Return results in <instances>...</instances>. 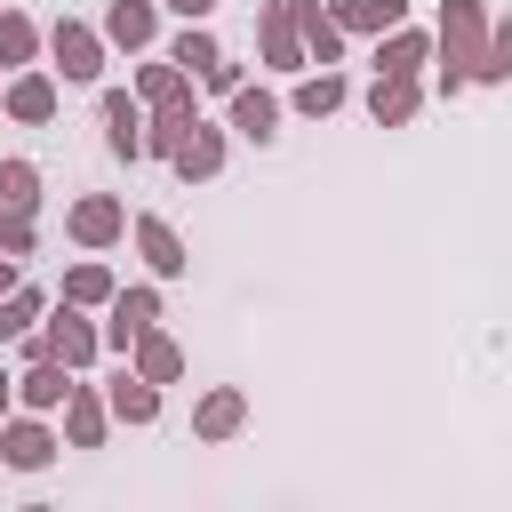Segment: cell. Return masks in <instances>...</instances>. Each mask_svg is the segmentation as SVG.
<instances>
[{"instance_id":"cell-1","label":"cell","mask_w":512,"mask_h":512,"mask_svg":"<svg viewBox=\"0 0 512 512\" xmlns=\"http://www.w3.org/2000/svg\"><path fill=\"white\" fill-rule=\"evenodd\" d=\"M96 352H104V344H96V320H80V304H56L48 328L24 344V360H56V368H72V376H80Z\"/></svg>"},{"instance_id":"cell-2","label":"cell","mask_w":512,"mask_h":512,"mask_svg":"<svg viewBox=\"0 0 512 512\" xmlns=\"http://www.w3.org/2000/svg\"><path fill=\"white\" fill-rule=\"evenodd\" d=\"M488 32H496V24H488V8H480V0H448V8H440L448 72H464V80H472V72H480V56H488Z\"/></svg>"},{"instance_id":"cell-3","label":"cell","mask_w":512,"mask_h":512,"mask_svg":"<svg viewBox=\"0 0 512 512\" xmlns=\"http://www.w3.org/2000/svg\"><path fill=\"white\" fill-rule=\"evenodd\" d=\"M168 64H176V72H192V80H208L216 96H232V88H240V72L224 64V48H216V32H208V24H184V32H176V48H168Z\"/></svg>"},{"instance_id":"cell-4","label":"cell","mask_w":512,"mask_h":512,"mask_svg":"<svg viewBox=\"0 0 512 512\" xmlns=\"http://www.w3.org/2000/svg\"><path fill=\"white\" fill-rule=\"evenodd\" d=\"M104 312H112V320L96 328V344H112V352H128L144 328H160V296H152V288H112Z\"/></svg>"},{"instance_id":"cell-5","label":"cell","mask_w":512,"mask_h":512,"mask_svg":"<svg viewBox=\"0 0 512 512\" xmlns=\"http://www.w3.org/2000/svg\"><path fill=\"white\" fill-rule=\"evenodd\" d=\"M48 56H56L64 80H96V72H104V32L80 24V16H64V24L48 32Z\"/></svg>"},{"instance_id":"cell-6","label":"cell","mask_w":512,"mask_h":512,"mask_svg":"<svg viewBox=\"0 0 512 512\" xmlns=\"http://www.w3.org/2000/svg\"><path fill=\"white\" fill-rule=\"evenodd\" d=\"M168 168H176L184 184H208V176L224 168V128H208V120L192 112V128L176 136V152H168Z\"/></svg>"},{"instance_id":"cell-7","label":"cell","mask_w":512,"mask_h":512,"mask_svg":"<svg viewBox=\"0 0 512 512\" xmlns=\"http://www.w3.org/2000/svg\"><path fill=\"white\" fill-rule=\"evenodd\" d=\"M64 232H72L80 248H112V240L128 232V208H120L112 192H88V200H72V216H64Z\"/></svg>"},{"instance_id":"cell-8","label":"cell","mask_w":512,"mask_h":512,"mask_svg":"<svg viewBox=\"0 0 512 512\" xmlns=\"http://www.w3.org/2000/svg\"><path fill=\"white\" fill-rule=\"evenodd\" d=\"M0 104H8V120H24V128L56 120V72H32V64H16V80L0 88Z\"/></svg>"},{"instance_id":"cell-9","label":"cell","mask_w":512,"mask_h":512,"mask_svg":"<svg viewBox=\"0 0 512 512\" xmlns=\"http://www.w3.org/2000/svg\"><path fill=\"white\" fill-rule=\"evenodd\" d=\"M288 16H296V48H304V64H336V56H344V24H336L320 0H288Z\"/></svg>"},{"instance_id":"cell-10","label":"cell","mask_w":512,"mask_h":512,"mask_svg":"<svg viewBox=\"0 0 512 512\" xmlns=\"http://www.w3.org/2000/svg\"><path fill=\"white\" fill-rule=\"evenodd\" d=\"M104 144L112 160H144V104L128 88H104Z\"/></svg>"},{"instance_id":"cell-11","label":"cell","mask_w":512,"mask_h":512,"mask_svg":"<svg viewBox=\"0 0 512 512\" xmlns=\"http://www.w3.org/2000/svg\"><path fill=\"white\" fill-rule=\"evenodd\" d=\"M104 432H112V408H104V392L72 384V392H64V448H104Z\"/></svg>"},{"instance_id":"cell-12","label":"cell","mask_w":512,"mask_h":512,"mask_svg":"<svg viewBox=\"0 0 512 512\" xmlns=\"http://www.w3.org/2000/svg\"><path fill=\"white\" fill-rule=\"evenodd\" d=\"M56 456V432L40 424V416H8L0 424V464H16V472H40Z\"/></svg>"},{"instance_id":"cell-13","label":"cell","mask_w":512,"mask_h":512,"mask_svg":"<svg viewBox=\"0 0 512 512\" xmlns=\"http://www.w3.org/2000/svg\"><path fill=\"white\" fill-rule=\"evenodd\" d=\"M136 104H152V112H192V72H176L168 56L144 64V72H136Z\"/></svg>"},{"instance_id":"cell-14","label":"cell","mask_w":512,"mask_h":512,"mask_svg":"<svg viewBox=\"0 0 512 512\" xmlns=\"http://www.w3.org/2000/svg\"><path fill=\"white\" fill-rule=\"evenodd\" d=\"M416 72H376V88H368V112H376V128H408L416 120Z\"/></svg>"},{"instance_id":"cell-15","label":"cell","mask_w":512,"mask_h":512,"mask_svg":"<svg viewBox=\"0 0 512 512\" xmlns=\"http://www.w3.org/2000/svg\"><path fill=\"white\" fill-rule=\"evenodd\" d=\"M128 232H136V248H144V264H152V272H160V280H176V272H184V264H192V256H184V240H176V224H168V216H136V224H128Z\"/></svg>"},{"instance_id":"cell-16","label":"cell","mask_w":512,"mask_h":512,"mask_svg":"<svg viewBox=\"0 0 512 512\" xmlns=\"http://www.w3.org/2000/svg\"><path fill=\"white\" fill-rule=\"evenodd\" d=\"M104 408H112V424H152V416H160V384H144L136 368H120V376L104 384Z\"/></svg>"},{"instance_id":"cell-17","label":"cell","mask_w":512,"mask_h":512,"mask_svg":"<svg viewBox=\"0 0 512 512\" xmlns=\"http://www.w3.org/2000/svg\"><path fill=\"white\" fill-rule=\"evenodd\" d=\"M152 32H160V8H152V0H112V8H104V40H112V48L136 56V48H152Z\"/></svg>"},{"instance_id":"cell-18","label":"cell","mask_w":512,"mask_h":512,"mask_svg":"<svg viewBox=\"0 0 512 512\" xmlns=\"http://www.w3.org/2000/svg\"><path fill=\"white\" fill-rule=\"evenodd\" d=\"M256 48H264V64H280V72H296V64H304V48H296V16H288V0H264V16H256Z\"/></svg>"},{"instance_id":"cell-19","label":"cell","mask_w":512,"mask_h":512,"mask_svg":"<svg viewBox=\"0 0 512 512\" xmlns=\"http://www.w3.org/2000/svg\"><path fill=\"white\" fill-rule=\"evenodd\" d=\"M232 128H240L248 144H272V136H280V96H272V88H232Z\"/></svg>"},{"instance_id":"cell-20","label":"cell","mask_w":512,"mask_h":512,"mask_svg":"<svg viewBox=\"0 0 512 512\" xmlns=\"http://www.w3.org/2000/svg\"><path fill=\"white\" fill-rule=\"evenodd\" d=\"M64 392H72V368H56V360H32V368L16 376V408H32V416L64 408Z\"/></svg>"},{"instance_id":"cell-21","label":"cell","mask_w":512,"mask_h":512,"mask_svg":"<svg viewBox=\"0 0 512 512\" xmlns=\"http://www.w3.org/2000/svg\"><path fill=\"white\" fill-rule=\"evenodd\" d=\"M424 56H432V32H416V24L376 32V72H424Z\"/></svg>"},{"instance_id":"cell-22","label":"cell","mask_w":512,"mask_h":512,"mask_svg":"<svg viewBox=\"0 0 512 512\" xmlns=\"http://www.w3.org/2000/svg\"><path fill=\"white\" fill-rule=\"evenodd\" d=\"M128 352H136L128 368H136L144 384H176V376H184V352H176V336H160V328H144Z\"/></svg>"},{"instance_id":"cell-23","label":"cell","mask_w":512,"mask_h":512,"mask_svg":"<svg viewBox=\"0 0 512 512\" xmlns=\"http://www.w3.org/2000/svg\"><path fill=\"white\" fill-rule=\"evenodd\" d=\"M240 424H248V400H240L232 384H216V392L192 408V432H200V440H232Z\"/></svg>"},{"instance_id":"cell-24","label":"cell","mask_w":512,"mask_h":512,"mask_svg":"<svg viewBox=\"0 0 512 512\" xmlns=\"http://www.w3.org/2000/svg\"><path fill=\"white\" fill-rule=\"evenodd\" d=\"M328 16L344 32H392V24H408V0H336Z\"/></svg>"},{"instance_id":"cell-25","label":"cell","mask_w":512,"mask_h":512,"mask_svg":"<svg viewBox=\"0 0 512 512\" xmlns=\"http://www.w3.org/2000/svg\"><path fill=\"white\" fill-rule=\"evenodd\" d=\"M40 304H48V296H40V288H24V280H16V288H0V344H16V336H32V320H40Z\"/></svg>"},{"instance_id":"cell-26","label":"cell","mask_w":512,"mask_h":512,"mask_svg":"<svg viewBox=\"0 0 512 512\" xmlns=\"http://www.w3.org/2000/svg\"><path fill=\"white\" fill-rule=\"evenodd\" d=\"M40 56V24L24 8H0V64H32Z\"/></svg>"},{"instance_id":"cell-27","label":"cell","mask_w":512,"mask_h":512,"mask_svg":"<svg viewBox=\"0 0 512 512\" xmlns=\"http://www.w3.org/2000/svg\"><path fill=\"white\" fill-rule=\"evenodd\" d=\"M336 104H344V80H336V72H312V80H296V112H304V120H328Z\"/></svg>"},{"instance_id":"cell-28","label":"cell","mask_w":512,"mask_h":512,"mask_svg":"<svg viewBox=\"0 0 512 512\" xmlns=\"http://www.w3.org/2000/svg\"><path fill=\"white\" fill-rule=\"evenodd\" d=\"M104 296H112V272H104V264H96V256H88V264H72V272H64V304H80V312H88V304H104Z\"/></svg>"},{"instance_id":"cell-29","label":"cell","mask_w":512,"mask_h":512,"mask_svg":"<svg viewBox=\"0 0 512 512\" xmlns=\"http://www.w3.org/2000/svg\"><path fill=\"white\" fill-rule=\"evenodd\" d=\"M0 200L32 216V208H40V168H32V160H0Z\"/></svg>"},{"instance_id":"cell-30","label":"cell","mask_w":512,"mask_h":512,"mask_svg":"<svg viewBox=\"0 0 512 512\" xmlns=\"http://www.w3.org/2000/svg\"><path fill=\"white\" fill-rule=\"evenodd\" d=\"M32 248H40V232H32V216L0 200V256H32Z\"/></svg>"},{"instance_id":"cell-31","label":"cell","mask_w":512,"mask_h":512,"mask_svg":"<svg viewBox=\"0 0 512 512\" xmlns=\"http://www.w3.org/2000/svg\"><path fill=\"white\" fill-rule=\"evenodd\" d=\"M184 128H192V112H152V120H144V152H160V160H168Z\"/></svg>"},{"instance_id":"cell-32","label":"cell","mask_w":512,"mask_h":512,"mask_svg":"<svg viewBox=\"0 0 512 512\" xmlns=\"http://www.w3.org/2000/svg\"><path fill=\"white\" fill-rule=\"evenodd\" d=\"M160 8H176L184 24H208V8H216V0H160Z\"/></svg>"},{"instance_id":"cell-33","label":"cell","mask_w":512,"mask_h":512,"mask_svg":"<svg viewBox=\"0 0 512 512\" xmlns=\"http://www.w3.org/2000/svg\"><path fill=\"white\" fill-rule=\"evenodd\" d=\"M8 408H16V376L0 368V416H8Z\"/></svg>"},{"instance_id":"cell-34","label":"cell","mask_w":512,"mask_h":512,"mask_svg":"<svg viewBox=\"0 0 512 512\" xmlns=\"http://www.w3.org/2000/svg\"><path fill=\"white\" fill-rule=\"evenodd\" d=\"M0 288H16V256H0Z\"/></svg>"}]
</instances>
